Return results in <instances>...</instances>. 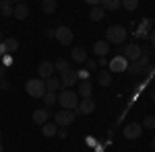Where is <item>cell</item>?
I'll return each instance as SVG.
<instances>
[{
    "instance_id": "obj_1",
    "label": "cell",
    "mask_w": 155,
    "mask_h": 152,
    "mask_svg": "<svg viewBox=\"0 0 155 152\" xmlns=\"http://www.w3.org/2000/svg\"><path fill=\"white\" fill-rule=\"evenodd\" d=\"M58 103L62 109H68V111H77L79 109V103H81V99H79V93H74L71 88H62L58 93Z\"/></svg>"
},
{
    "instance_id": "obj_2",
    "label": "cell",
    "mask_w": 155,
    "mask_h": 152,
    "mask_svg": "<svg viewBox=\"0 0 155 152\" xmlns=\"http://www.w3.org/2000/svg\"><path fill=\"white\" fill-rule=\"evenodd\" d=\"M25 91L33 99H44V95L48 93L46 91V82L41 80V78H29V80L25 82Z\"/></svg>"
},
{
    "instance_id": "obj_3",
    "label": "cell",
    "mask_w": 155,
    "mask_h": 152,
    "mask_svg": "<svg viewBox=\"0 0 155 152\" xmlns=\"http://www.w3.org/2000/svg\"><path fill=\"white\" fill-rule=\"evenodd\" d=\"M126 29L122 25H110L106 31V41L107 43H124L126 41Z\"/></svg>"
},
{
    "instance_id": "obj_4",
    "label": "cell",
    "mask_w": 155,
    "mask_h": 152,
    "mask_svg": "<svg viewBox=\"0 0 155 152\" xmlns=\"http://www.w3.org/2000/svg\"><path fill=\"white\" fill-rule=\"evenodd\" d=\"M74 111H68V109H60L58 113L54 115V123L58 126V128H66V126H71L72 121H74Z\"/></svg>"
},
{
    "instance_id": "obj_5",
    "label": "cell",
    "mask_w": 155,
    "mask_h": 152,
    "mask_svg": "<svg viewBox=\"0 0 155 152\" xmlns=\"http://www.w3.org/2000/svg\"><path fill=\"white\" fill-rule=\"evenodd\" d=\"M122 56L128 60V62H139V58L143 56V47L139 45V43H128V45H124V49H122Z\"/></svg>"
},
{
    "instance_id": "obj_6",
    "label": "cell",
    "mask_w": 155,
    "mask_h": 152,
    "mask_svg": "<svg viewBox=\"0 0 155 152\" xmlns=\"http://www.w3.org/2000/svg\"><path fill=\"white\" fill-rule=\"evenodd\" d=\"M72 37H74V33H72L71 27H66V25L56 27V41H58V43H62V45H71Z\"/></svg>"
},
{
    "instance_id": "obj_7",
    "label": "cell",
    "mask_w": 155,
    "mask_h": 152,
    "mask_svg": "<svg viewBox=\"0 0 155 152\" xmlns=\"http://www.w3.org/2000/svg\"><path fill=\"white\" fill-rule=\"evenodd\" d=\"M141 134H143V126H141L139 121L126 123V126H124V129H122V136H124L126 140H137Z\"/></svg>"
},
{
    "instance_id": "obj_8",
    "label": "cell",
    "mask_w": 155,
    "mask_h": 152,
    "mask_svg": "<svg viewBox=\"0 0 155 152\" xmlns=\"http://www.w3.org/2000/svg\"><path fill=\"white\" fill-rule=\"evenodd\" d=\"M54 72H56V66H54V62H50V60H44V62H39V66H37V78H41V80H48L50 76H54Z\"/></svg>"
},
{
    "instance_id": "obj_9",
    "label": "cell",
    "mask_w": 155,
    "mask_h": 152,
    "mask_svg": "<svg viewBox=\"0 0 155 152\" xmlns=\"http://www.w3.org/2000/svg\"><path fill=\"white\" fill-rule=\"evenodd\" d=\"M95 111V101L93 99H81V103H79V109L74 111L77 115H91Z\"/></svg>"
},
{
    "instance_id": "obj_10",
    "label": "cell",
    "mask_w": 155,
    "mask_h": 152,
    "mask_svg": "<svg viewBox=\"0 0 155 152\" xmlns=\"http://www.w3.org/2000/svg\"><path fill=\"white\" fill-rule=\"evenodd\" d=\"M124 70H128V60L124 56H118L110 62V72H124Z\"/></svg>"
},
{
    "instance_id": "obj_11",
    "label": "cell",
    "mask_w": 155,
    "mask_h": 152,
    "mask_svg": "<svg viewBox=\"0 0 155 152\" xmlns=\"http://www.w3.org/2000/svg\"><path fill=\"white\" fill-rule=\"evenodd\" d=\"M60 80H62V86L64 88H71L72 84H77L79 82V74H77V70H68V72H64L62 76H60Z\"/></svg>"
},
{
    "instance_id": "obj_12",
    "label": "cell",
    "mask_w": 155,
    "mask_h": 152,
    "mask_svg": "<svg viewBox=\"0 0 155 152\" xmlns=\"http://www.w3.org/2000/svg\"><path fill=\"white\" fill-rule=\"evenodd\" d=\"M71 58L74 64H85L87 62V49L81 45H77V47H72L71 49Z\"/></svg>"
},
{
    "instance_id": "obj_13",
    "label": "cell",
    "mask_w": 155,
    "mask_h": 152,
    "mask_svg": "<svg viewBox=\"0 0 155 152\" xmlns=\"http://www.w3.org/2000/svg\"><path fill=\"white\" fill-rule=\"evenodd\" d=\"M44 82H46V91H48V93L58 95L60 91H62V80H60V76H50L48 80H44Z\"/></svg>"
},
{
    "instance_id": "obj_14",
    "label": "cell",
    "mask_w": 155,
    "mask_h": 152,
    "mask_svg": "<svg viewBox=\"0 0 155 152\" xmlns=\"http://www.w3.org/2000/svg\"><path fill=\"white\" fill-rule=\"evenodd\" d=\"M31 119H33V123H37V126H46L48 119H50L48 109H35V111L31 113Z\"/></svg>"
},
{
    "instance_id": "obj_15",
    "label": "cell",
    "mask_w": 155,
    "mask_h": 152,
    "mask_svg": "<svg viewBox=\"0 0 155 152\" xmlns=\"http://www.w3.org/2000/svg\"><path fill=\"white\" fill-rule=\"evenodd\" d=\"M15 19H19V21H25L27 17H29V4H25V2H17L15 4V14H12Z\"/></svg>"
},
{
    "instance_id": "obj_16",
    "label": "cell",
    "mask_w": 155,
    "mask_h": 152,
    "mask_svg": "<svg viewBox=\"0 0 155 152\" xmlns=\"http://www.w3.org/2000/svg\"><path fill=\"white\" fill-rule=\"evenodd\" d=\"M91 95H93V84L89 80L79 82V97L81 99H91Z\"/></svg>"
},
{
    "instance_id": "obj_17",
    "label": "cell",
    "mask_w": 155,
    "mask_h": 152,
    "mask_svg": "<svg viewBox=\"0 0 155 152\" xmlns=\"http://www.w3.org/2000/svg\"><path fill=\"white\" fill-rule=\"evenodd\" d=\"M93 51H95L99 58H106L107 51H110V43H107L106 39H99V41H95V43H93Z\"/></svg>"
},
{
    "instance_id": "obj_18",
    "label": "cell",
    "mask_w": 155,
    "mask_h": 152,
    "mask_svg": "<svg viewBox=\"0 0 155 152\" xmlns=\"http://www.w3.org/2000/svg\"><path fill=\"white\" fill-rule=\"evenodd\" d=\"M15 14V4L11 0H0V17H12Z\"/></svg>"
},
{
    "instance_id": "obj_19",
    "label": "cell",
    "mask_w": 155,
    "mask_h": 152,
    "mask_svg": "<svg viewBox=\"0 0 155 152\" xmlns=\"http://www.w3.org/2000/svg\"><path fill=\"white\" fill-rule=\"evenodd\" d=\"M41 134H44L46 138H54V136L58 134V126H56L54 121H48L46 126H41Z\"/></svg>"
},
{
    "instance_id": "obj_20",
    "label": "cell",
    "mask_w": 155,
    "mask_h": 152,
    "mask_svg": "<svg viewBox=\"0 0 155 152\" xmlns=\"http://www.w3.org/2000/svg\"><path fill=\"white\" fill-rule=\"evenodd\" d=\"M54 66H56V72H58L60 76H62L64 72H68V70H71V62H68V60H64V58L56 60V62H54Z\"/></svg>"
},
{
    "instance_id": "obj_21",
    "label": "cell",
    "mask_w": 155,
    "mask_h": 152,
    "mask_svg": "<svg viewBox=\"0 0 155 152\" xmlns=\"http://www.w3.org/2000/svg\"><path fill=\"white\" fill-rule=\"evenodd\" d=\"M97 82H99L101 86H110V84H112V74L107 70H99L97 72Z\"/></svg>"
},
{
    "instance_id": "obj_22",
    "label": "cell",
    "mask_w": 155,
    "mask_h": 152,
    "mask_svg": "<svg viewBox=\"0 0 155 152\" xmlns=\"http://www.w3.org/2000/svg\"><path fill=\"white\" fill-rule=\"evenodd\" d=\"M41 11L46 12V14L56 12L58 11V2H56V0H44V2H41Z\"/></svg>"
},
{
    "instance_id": "obj_23",
    "label": "cell",
    "mask_w": 155,
    "mask_h": 152,
    "mask_svg": "<svg viewBox=\"0 0 155 152\" xmlns=\"http://www.w3.org/2000/svg\"><path fill=\"white\" fill-rule=\"evenodd\" d=\"M104 17H106V11L101 8V4H99V6H93L91 12H89V19H91V21H95V23H97V21H101Z\"/></svg>"
},
{
    "instance_id": "obj_24",
    "label": "cell",
    "mask_w": 155,
    "mask_h": 152,
    "mask_svg": "<svg viewBox=\"0 0 155 152\" xmlns=\"http://www.w3.org/2000/svg\"><path fill=\"white\" fill-rule=\"evenodd\" d=\"M120 6H122V0H101L104 11H118Z\"/></svg>"
},
{
    "instance_id": "obj_25",
    "label": "cell",
    "mask_w": 155,
    "mask_h": 152,
    "mask_svg": "<svg viewBox=\"0 0 155 152\" xmlns=\"http://www.w3.org/2000/svg\"><path fill=\"white\" fill-rule=\"evenodd\" d=\"M4 45H6V54H15V51L19 49V41H17L15 37H6V39H4Z\"/></svg>"
},
{
    "instance_id": "obj_26",
    "label": "cell",
    "mask_w": 155,
    "mask_h": 152,
    "mask_svg": "<svg viewBox=\"0 0 155 152\" xmlns=\"http://www.w3.org/2000/svg\"><path fill=\"white\" fill-rule=\"evenodd\" d=\"M56 101H58V95H56V93H46V95H44V103H46L48 107L56 105Z\"/></svg>"
},
{
    "instance_id": "obj_27",
    "label": "cell",
    "mask_w": 155,
    "mask_h": 152,
    "mask_svg": "<svg viewBox=\"0 0 155 152\" xmlns=\"http://www.w3.org/2000/svg\"><path fill=\"white\" fill-rule=\"evenodd\" d=\"M141 126L147 128V129H155V115H145V119H143Z\"/></svg>"
},
{
    "instance_id": "obj_28",
    "label": "cell",
    "mask_w": 155,
    "mask_h": 152,
    "mask_svg": "<svg viewBox=\"0 0 155 152\" xmlns=\"http://www.w3.org/2000/svg\"><path fill=\"white\" fill-rule=\"evenodd\" d=\"M139 6V0H122V8H126V11H134Z\"/></svg>"
},
{
    "instance_id": "obj_29",
    "label": "cell",
    "mask_w": 155,
    "mask_h": 152,
    "mask_svg": "<svg viewBox=\"0 0 155 152\" xmlns=\"http://www.w3.org/2000/svg\"><path fill=\"white\" fill-rule=\"evenodd\" d=\"M137 64H139V66H141V68H147V66H149V54H147V51H143V56H141V58H139V62H137Z\"/></svg>"
},
{
    "instance_id": "obj_30",
    "label": "cell",
    "mask_w": 155,
    "mask_h": 152,
    "mask_svg": "<svg viewBox=\"0 0 155 152\" xmlns=\"http://www.w3.org/2000/svg\"><path fill=\"white\" fill-rule=\"evenodd\" d=\"M77 74H79V80H81V82H83V80H89V70H87V68H81Z\"/></svg>"
},
{
    "instance_id": "obj_31",
    "label": "cell",
    "mask_w": 155,
    "mask_h": 152,
    "mask_svg": "<svg viewBox=\"0 0 155 152\" xmlns=\"http://www.w3.org/2000/svg\"><path fill=\"white\" fill-rule=\"evenodd\" d=\"M128 72H130V74H139V72H143V68H141V66H139L137 62H132L130 68H128Z\"/></svg>"
},
{
    "instance_id": "obj_32",
    "label": "cell",
    "mask_w": 155,
    "mask_h": 152,
    "mask_svg": "<svg viewBox=\"0 0 155 152\" xmlns=\"http://www.w3.org/2000/svg\"><path fill=\"white\" fill-rule=\"evenodd\" d=\"M85 68H87L89 72L97 70V62H93V60H89V62H85Z\"/></svg>"
},
{
    "instance_id": "obj_33",
    "label": "cell",
    "mask_w": 155,
    "mask_h": 152,
    "mask_svg": "<svg viewBox=\"0 0 155 152\" xmlns=\"http://www.w3.org/2000/svg\"><path fill=\"white\" fill-rule=\"evenodd\" d=\"M0 88H2V91H8V88H11V84H8L6 78H0Z\"/></svg>"
},
{
    "instance_id": "obj_34",
    "label": "cell",
    "mask_w": 155,
    "mask_h": 152,
    "mask_svg": "<svg viewBox=\"0 0 155 152\" xmlns=\"http://www.w3.org/2000/svg\"><path fill=\"white\" fill-rule=\"evenodd\" d=\"M2 64H4L6 68H8V66H11V64H12V58H11V54H6V56L2 58Z\"/></svg>"
},
{
    "instance_id": "obj_35",
    "label": "cell",
    "mask_w": 155,
    "mask_h": 152,
    "mask_svg": "<svg viewBox=\"0 0 155 152\" xmlns=\"http://www.w3.org/2000/svg\"><path fill=\"white\" fill-rule=\"evenodd\" d=\"M97 66H110V62H107V58H99V62H97Z\"/></svg>"
},
{
    "instance_id": "obj_36",
    "label": "cell",
    "mask_w": 155,
    "mask_h": 152,
    "mask_svg": "<svg viewBox=\"0 0 155 152\" xmlns=\"http://www.w3.org/2000/svg\"><path fill=\"white\" fill-rule=\"evenodd\" d=\"M4 74H6V66L0 62V78H4Z\"/></svg>"
},
{
    "instance_id": "obj_37",
    "label": "cell",
    "mask_w": 155,
    "mask_h": 152,
    "mask_svg": "<svg viewBox=\"0 0 155 152\" xmlns=\"http://www.w3.org/2000/svg\"><path fill=\"white\" fill-rule=\"evenodd\" d=\"M46 35H48V37H56V29H48Z\"/></svg>"
},
{
    "instance_id": "obj_38",
    "label": "cell",
    "mask_w": 155,
    "mask_h": 152,
    "mask_svg": "<svg viewBox=\"0 0 155 152\" xmlns=\"http://www.w3.org/2000/svg\"><path fill=\"white\" fill-rule=\"evenodd\" d=\"M149 39H151V43H153V47H155V31H151V33H149Z\"/></svg>"
},
{
    "instance_id": "obj_39",
    "label": "cell",
    "mask_w": 155,
    "mask_h": 152,
    "mask_svg": "<svg viewBox=\"0 0 155 152\" xmlns=\"http://www.w3.org/2000/svg\"><path fill=\"white\" fill-rule=\"evenodd\" d=\"M151 150H155V138L151 140Z\"/></svg>"
},
{
    "instance_id": "obj_40",
    "label": "cell",
    "mask_w": 155,
    "mask_h": 152,
    "mask_svg": "<svg viewBox=\"0 0 155 152\" xmlns=\"http://www.w3.org/2000/svg\"><path fill=\"white\" fill-rule=\"evenodd\" d=\"M0 43H4V35H2V31H0Z\"/></svg>"
},
{
    "instance_id": "obj_41",
    "label": "cell",
    "mask_w": 155,
    "mask_h": 152,
    "mask_svg": "<svg viewBox=\"0 0 155 152\" xmlns=\"http://www.w3.org/2000/svg\"><path fill=\"white\" fill-rule=\"evenodd\" d=\"M0 152H4V146H2V142H0Z\"/></svg>"
},
{
    "instance_id": "obj_42",
    "label": "cell",
    "mask_w": 155,
    "mask_h": 152,
    "mask_svg": "<svg viewBox=\"0 0 155 152\" xmlns=\"http://www.w3.org/2000/svg\"><path fill=\"white\" fill-rule=\"evenodd\" d=\"M151 99H153V101H155V91H153V93H151Z\"/></svg>"
},
{
    "instance_id": "obj_43",
    "label": "cell",
    "mask_w": 155,
    "mask_h": 152,
    "mask_svg": "<svg viewBox=\"0 0 155 152\" xmlns=\"http://www.w3.org/2000/svg\"><path fill=\"white\" fill-rule=\"evenodd\" d=\"M0 138H2V134H0Z\"/></svg>"
},
{
    "instance_id": "obj_44",
    "label": "cell",
    "mask_w": 155,
    "mask_h": 152,
    "mask_svg": "<svg viewBox=\"0 0 155 152\" xmlns=\"http://www.w3.org/2000/svg\"><path fill=\"white\" fill-rule=\"evenodd\" d=\"M0 60H2V56H0Z\"/></svg>"
},
{
    "instance_id": "obj_45",
    "label": "cell",
    "mask_w": 155,
    "mask_h": 152,
    "mask_svg": "<svg viewBox=\"0 0 155 152\" xmlns=\"http://www.w3.org/2000/svg\"><path fill=\"white\" fill-rule=\"evenodd\" d=\"M0 19H2V17H0Z\"/></svg>"
}]
</instances>
